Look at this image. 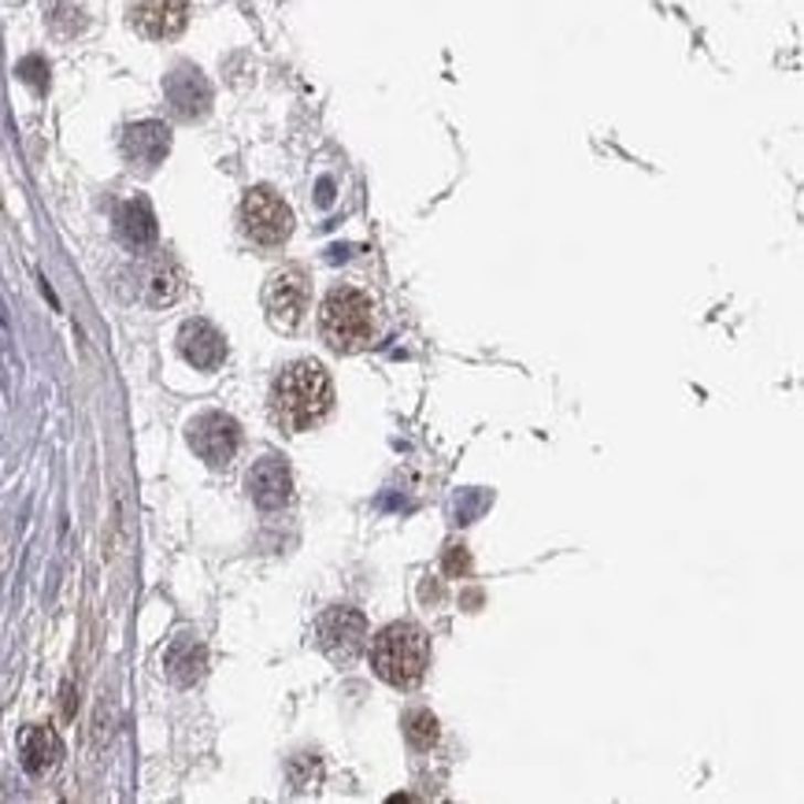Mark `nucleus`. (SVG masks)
I'll return each instance as SVG.
<instances>
[{"instance_id": "1", "label": "nucleus", "mask_w": 804, "mask_h": 804, "mask_svg": "<svg viewBox=\"0 0 804 804\" xmlns=\"http://www.w3.org/2000/svg\"><path fill=\"white\" fill-rule=\"evenodd\" d=\"M275 420L286 426L289 434L311 431L316 423H322L334 409V385L330 374L322 371V363L316 360H297L278 374L275 393Z\"/></svg>"}, {"instance_id": "2", "label": "nucleus", "mask_w": 804, "mask_h": 804, "mask_svg": "<svg viewBox=\"0 0 804 804\" xmlns=\"http://www.w3.org/2000/svg\"><path fill=\"white\" fill-rule=\"evenodd\" d=\"M371 667L382 683L390 686H420L426 667H431V642H426L423 626L415 623H390L371 642Z\"/></svg>"}, {"instance_id": "3", "label": "nucleus", "mask_w": 804, "mask_h": 804, "mask_svg": "<svg viewBox=\"0 0 804 804\" xmlns=\"http://www.w3.org/2000/svg\"><path fill=\"white\" fill-rule=\"evenodd\" d=\"M371 300L352 286L330 289L319 311V330L327 338L330 349L338 352H357L374 338V316Z\"/></svg>"}, {"instance_id": "4", "label": "nucleus", "mask_w": 804, "mask_h": 804, "mask_svg": "<svg viewBox=\"0 0 804 804\" xmlns=\"http://www.w3.org/2000/svg\"><path fill=\"white\" fill-rule=\"evenodd\" d=\"M242 230L256 245L275 248L294 234V212H289V204L282 201L275 190L256 186V190H248L242 201Z\"/></svg>"}, {"instance_id": "5", "label": "nucleus", "mask_w": 804, "mask_h": 804, "mask_svg": "<svg viewBox=\"0 0 804 804\" xmlns=\"http://www.w3.org/2000/svg\"><path fill=\"white\" fill-rule=\"evenodd\" d=\"M190 445L208 467H230V459L242 448V426L226 412H204L190 423Z\"/></svg>"}, {"instance_id": "6", "label": "nucleus", "mask_w": 804, "mask_h": 804, "mask_svg": "<svg viewBox=\"0 0 804 804\" xmlns=\"http://www.w3.org/2000/svg\"><path fill=\"white\" fill-rule=\"evenodd\" d=\"M319 649L330 656L334 664H352L368 645V620L352 609H330L316 626Z\"/></svg>"}, {"instance_id": "7", "label": "nucleus", "mask_w": 804, "mask_h": 804, "mask_svg": "<svg viewBox=\"0 0 804 804\" xmlns=\"http://www.w3.org/2000/svg\"><path fill=\"white\" fill-rule=\"evenodd\" d=\"M264 305H267V319L275 322L278 330H297L300 319L308 311V278L305 271L286 267L275 271L264 289Z\"/></svg>"}, {"instance_id": "8", "label": "nucleus", "mask_w": 804, "mask_h": 804, "mask_svg": "<svg viewBox=\"0 0 804 804\" xmlns=\"http://www.w3.org/2000/svg\"><path fill=\"white\" fill-rule=\"evenodd\" d=\"M130 23L141 38L152 41L179 38L190 23V0H134Z\"/></svg>"}, {"instance_id": "9", "label": "nucleus", "mask_w": 804, "mask_h": 804, "mask_svg": "<svg viewBox=\"0 0 804 804\" xmlns=\"http://www.w3.org/2000/svg\"><path fill=\"white\" fill-rule=\"evenodd\" d=\"M179 352L197 371H219L226 360V338L208 319H190L179 330Z\"/></svg>"}, {"instance_id": "10", "label": "nucleus", "mask_w": 804, "mask_h": 804, "mask_svg": "<svg viewBox=\"0 0 804 804\" xmlns=\"http://www.w3.org/2000/svg\"><path fill=\"white\" fill-rule=\"evenodd\" d=\"M119 145H123V156H127L130 167L152 171V167L163 163L167 149H171V130L156 119H145V123H134V127L123 130Z\"/></svg>"}, {"instance_id": "11", "label": "nucleus", "mask_w": 804, "mask_h": 804, "mask_svg": "<svg viewBox=\"0 0 804 804\" xmlns=\"http://www.w3.org/2000/svg\"><path fill=\"white\" fill-rule=\"evenodd\" d=\"M248 497L256 500V508L275 511L294 497V475L282 464L278 456H264L260 464L248 472Z\"/></svg>"}, {"instance_id": "12", "label": "nucleus", "mask_w": 804, "mask_h": 804, "mask_svg": "<svg viewBox=\"0 0 804 804\" xmlns=\"http://www.w3.org/2000/svg\"><path fill=\"white\" fill-rule=\"evenodd\" d=\"M163 671L167 678H171L174 686H197L204 678L208 671V649H204V642L197 638V634H179L171 645H167V653H163Z\"/></svg>"}, {"instance_id": "13", "label": "nucleus", "mask_w": 804, "mask_h": 804, "mask_svg": "<svg viewBox=\"0 0 804 804\" xmlns=\"http://www.w3.org/2000/svg\"><path fill=\"white\" fill-rule=\"evenodd\" d=\"M167 100L182 119H201L212 108V89H208L204 75L197 67H179L167 78Z\"/></svg>"}, {"instance_id": "14", "label": "nucleus", "mask_w": 804, "mask_h": 804, "mask_svg": "<svg viewBox=\"0 0 804 804\" xmlns=\"http://www.w3.org/2000/svg\"><path fill=\"white\" fill-rule=\"evenodd\" d=\"M19 757H23V768L30 775H45L60 764V757H64V741L52 727H27L23 734H19Z\"/></svg>"}, {"instance_id": "15", "label": "nucleus", "mask_w": 804, "mask_h": 804, "mask_svg": "<svg viewBox=\"0 0 804 804\" xmlns=\"http://www.w3.org/2000/svg\"><path fill=\"white\" fill-rule=\"evenodd\" d=\"M119 237L127 242L130 248H149L156 242V215H152V204L145 201V197H134L119 208Z\"/></svg>"}, {"instance_id": "16", "label": "nucleus", "mask_w": 804, "mask_h": 804, "mask_svg": "<svg viewBox=\"0 0 804 804\" xmlns=\"http://www.w3.org/2000/svg\"><path fill=\"white\" fill-rule=\"evenodd\" d=\"M182 294V271L171 264V260H160L149 278H145V300H149L152 308H163V305H174Z\"/></svg>"}, {"instance_id": "17", "label": "nucleus", "mask_w": 804, "mask_h": 804, "mask_svg": "<svg viewBox=\"0 0 804 804\" xmlns=\"http://www.w3.org/2000/svg\"><path fill=\"white\" fill-rule=\"evenodd\" d=\"M404 734H409L415 749H431L437 741V719L431 712H423V708H415V712H409V719H404Z\"/></svg>"}, {"instance_id": "18", "label": "nucleus", "mask_w": 804, "mask_h": 804, "mask_svg": "<svg viewBox=\"0 0 804 804\" xmlns=\"http://www.w3.org/2000/svg\"><path fill=\"white\" fill-rule=\"evenodd\" d=\"M19 78L30 82V86H38V89H45L49 86V67H45V60L41 56H30L19 64Z\"/></svg>"}]
</instances>
